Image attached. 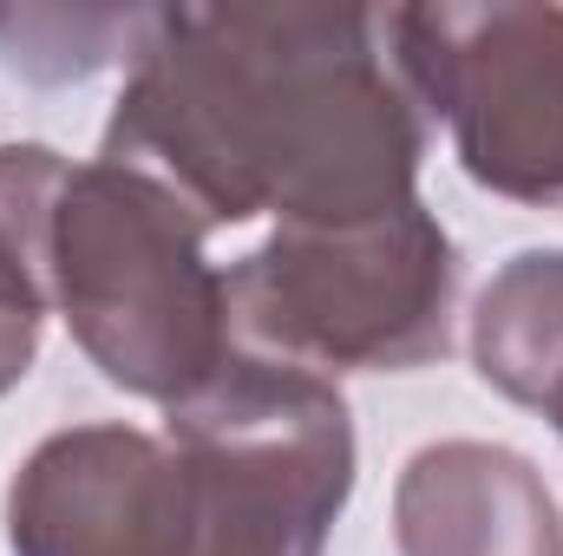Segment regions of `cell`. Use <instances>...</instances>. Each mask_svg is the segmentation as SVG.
I'll return each instance as SVG.
<instances>
[{
	"mask_svg": "<svg viewBox=\"0 0 563 556\" xmlns=\"http://www.w3.org/2000/svg\"><path fill=\"white\" fill-rule=\"evenodd\" d=\"M99 157L164 184L203 230H328L420 203L426 112L380 7H144Z\"/></svg>",
	"mask_w": 563,
	"mask_h": 556,
	"instance_id": "1",
	"label": "cell"
},
{
	"mask_svg": "<svg viewBox=\"0 0 563 556\" xmlns=\"http://www.w3.org/2000/svg\"><path fill=\"white\" fill-rule=\"evenodd\" d=\"M203 223L132 164H73L53 203L46 288L79 354L151 407L197 400L230 360V288L203 256Z\"/></svg>",
	"mask_w": 563,
	"mask_h": 556,
	"instance_id": "2",
	"label": "cell"
},
{
	"mask_svg": "<svg viewBox=\"0 0 563 556\" xmlns=\"http://www.w3.org/2000/svg\"><path fill=\"white\" fill-rule=\"evenodd\" d=\"M230 327L236 354L301 367V374H413L452 347L459 256L426 203L328 223L269 230L236 269Z\"/></svg>",
	"mask_w": 563,
	"mask_h": 556,
	"instance_id": "3",
	"label": "cell"
},
{
	"mask_svg": "<svg viewBox=\"0 0 563 556\" xmlns=\"http://www.w3.org/2000/svg\"><path fill=\"white\" fill-rule=\"evenodd\" d=\"M164 438L184 465V556H321L354 491V419L334 380L236 354Z\"/></svg>",
	"mask_w": 563,
	"mask_h": 556,
	"instance_id": "4",
	"label": "cell"
},
{
	"mask_svg": "<svg viewBox=\"0 0 563 556\" xmlns=\"http://www.w3.org/2000/svg\"><path fill=\"white\" fill-rule=\"evenodd\" d=\"M380 20L407 92L445 119L465 177L492 197L563 210L558 0H426Z\"/></svg>",
	"mask_w": 563,
	"mask_h": 556,
	"instance_id": "5",
	"label": "cell"
},
{
	"mask_svg": "<svg viewBox=\"0 0 563 556\" xmlns=\"http://www.w3.org/2000/svg\"><path fill=\"white\" fill-rule=\"evenodd\" d=\"M184 465L164 432L66 425L7 485L13 556H184Z\"/></svg>",
	"mask_w": 563,
	"mask_h": 556,
	"instance_id": "6",
	"label": "cell"
},
{
	"mask_svg": "<svg viewBox=\"0 0 563 556\" xmlns=\"http://www.w3.org/2000/svg\"><path fill=\"white\" fill-rule=\"evenodd\" d=\"M394 544L400 556H563V504L525 452L439 438L394 485Z\"/></svg>",
	"mask_w": 563,
	"mask_h": 556,
	"instance_id": "7",
	"label": "cell"
},
{
	"mask_svg": "<svg viewBox=\"0 0 563 556\" xmlns=\"http://www.w3.org/2000/svg\"><path fill=\"white\" fill-rule=\"evenodd\" d=\"M472 360L492 393L544 413L563 438V249H525L478 288Z\"/></svg>",
	"mask_w": 563,
	"mask_h": 556,
	"instance_id": "8",
	"label": "cell"
},
{
	"mask_svg": "<svg viewBox=\"0 0 563 556\" xmlns=\"http://www.w3.org/2000/svg\"><path fill=\"white\" fill-rule=\"evenodd\" d=\"M66 170L73 164L46 144H0V400L33 374L40 327L53 314L46 256Z\"/></svg>",
	"mask_w": 563,
	"mask_h": 556,
	"instance_id": "9",
	"label": "cell"
}]
</instances>
